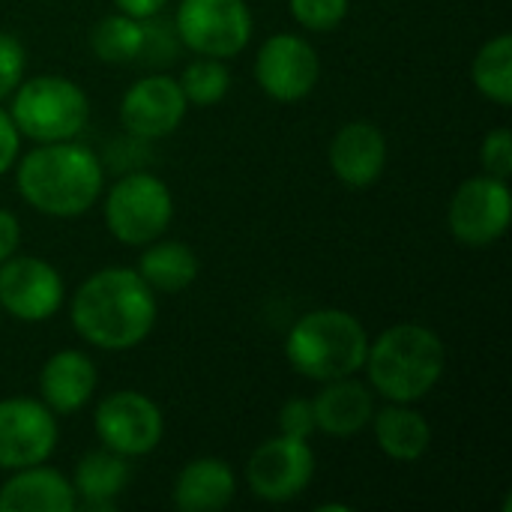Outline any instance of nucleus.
Instances as JSON below:
<instances>
[{
	"label": "nucleus",
	"instance_id": "1",
	"mask_svg": "<svg viewBox=\"0 0 512 512\" xmlns=\"http://www.w3.org/2000/svg\"><path fill=\"white\" fill-rule=\"evenodd\" d=\"M75 333L102 351H129L141 345L156 324L153 288L129 267L96 270L72 297Z\"/></svg>",
	"mask_w": 512,
	"mask_h": 512
},
{
	"label": "nucleus",
	"instance_id": "2",
	"mask_svg": "<svg viewBox=\"0 0 512 512\" xmlns=\"http://www.w3.org/2000/svg\"><path fill=\"white\" fill-rule=\"evenodd\" d=\"M18 195L39 213L72 219L87 213L105 186L102 162L90 147L75 141L39 144L15 171Z\"/></svg>",
	"mask_w": 512,
	"mask_h": 512
},
{
	"label": "nucleus",
	"instance_id": "3",
	"mask_svg": "<svg viewBox=\"0 0 512 512\" xmlns=\"http://www.w3.org/2000/svg\"><path fill=\"white\" fill-rule=\"evenodd\" d=\"M444 366V342L435 330L423 324L387 327L375 342H369V354L363 363L372 390L399 405H411L429 396L438 387Z\"/></svg>",
	"mask_w": 512,
	"mask_h": 512
},
{
	"label": "nucleus",
	"instance_id": "4",
	"mask_svg": "<svg viewBox=\"0 0 512 512\" xmlns=\"http://www.w3.org/2000/svg\"><path fill=\"white\" fill-rule=\"evenodd\" d=\"M369 354L366 327L342 309L306 312L285 339V357L309 381H336L357 375Z\"/></svg>",
	"mask_w": 512,
	"mask_h": 512
},
{
	"label": "nucleus",
	"instance_id": "5",
	"mask_svg": "<svg viewBox=\"0 0 512 512\" xmlns=\"http://www.w3.org/2000/svg\"><path fill=\"white\" fill-rule=\"evenodd\" d=\"M9 117L18 135L36 144L72 141L90 117L87 93L63 75H36L12 90Z\"/></svg>",
	"mask_w": 512,
	"mask_h": 512
},
{
	"label": "nucleus",
	"instance_id": "6",
	"mask_svg": "<svg viewBox=\"0 0 512 512\" xmlns=\"http://www.w3.org/2000/svg\"><path fill=\"white\" fill-rule=\"evenodd\" d=\"M174 216L171 189L153 174H126L105 195V225L126 246H147L165 234Z\"/></svg>",
	"mask_w": 512,
	"mask_h": 512
},
{
	"label": "nucleus",
	"instance_id": "7",
	"mask_svg": "<svg viewBox=\"0 0 512 512\" xmlns=\"http://www.w3.org/2000/svg\"><path fill=\"white\" fill-rule=\"evenodd\" d=\"M177 36L201 57H237L252 39V12L246 0H180Z\"/></svg>",
	"mask_w": 512,
	"mask_h": 512
},
{
	"label": "nucleus",
	"instance_id": "8",
	"mask_svg": "<svg viewBox=\"0 0 512 512\" xmlns=\"http://www.w3.org/2000/svg\"><path fill=\"white\" fill-rule=\"evenodd\" d=\"M96 438L105 450L120 453L126 459L147 456L159 447L165 420L153 399L138 390H117L105 396L93 417Z\"/></svg>",
	"mask_w": 512,
	"mask_h": 512
},
{
	"label": "nucleus",
	"instance_id": "9",
	"mask_svg": "<svg viewBox=\"0 0 512 512\" xmlns=\"http://www.w3.org/2000/svg\"><path fill=\"white\" fill-rule=\"evenodd\" d=\"M512 216V192L507 180L498 177H471L465 180L450 201V231L462 246L483 249L507 234Z\"/></svg>",
	"mask_w": 512,
	"mask_h": 512
},
{
	"label": "nucleus",
	"instance_id": "10",
	"mask_svg": "<svg viewBox=\"0 0 512 512\" xmlns=\"http://www.w3.org/2000/svg\"><path fill=\"white\" fill-rule=\"evenodd\" d=\"M312 477H315L312 447L288 435L264 441L246 465V480L252 495L267 504L294 501L309 489Z\"/></svg>",
	"mask_w": 512,
	"mask_h": 512
},
{
	"label": "nucleus",
	"instance_id": "11",
	"mask_svg": "<svg viewBox=\"0 0 512 512\" xmlns=\"http://www.w3.org/2000/svg\"><path fill=\"white\" fill-rule=\"evenodd\" d=\"M57 447V417L45 402L3 399L0 402V471L45 465Z\"/></svg>",
	"mask_w": 512,
	"mask_h": 512
},
{
	"label": "nucleus",
	"instance_id": "12",
	"mask_svg": "<svg viewBox=\"0 0 512 512\" xmlns=\"http://www.w3.org/2000/svg\"><path fill=\"white\" fill-rule=\"evenodd\" d=\"M63 303L60 273L30 255H12L0 264V309L15 321L39 324L57 315Z\"/></svg>",
	"mask_w": 512,
	"mask_h": 512
},
{
	"label": "nucleus",
	"instance_id": "13",
	"mask_svg": "<svg viewBox=\"0 0 512 512\" xmlns=\"http://www.w3.org/2000/svg\"><path fill=\"white\" fill-rule=\"evenodd\" d=\"M321 60L315 48L294 33L270 36L255 57V81L276 102H297L318 84Z\"/></svg>",
	"mask_w": 512,
	"mask_h": 512
},
{
	"label": "nucleus",
	"instance_id": "14",
	"mask_svg": "<svg viewBox=\"0 0 512 512\" xmlns=\"http://www.w3.org/2000/svg\"><path fill=\"white\" fill-rule=\"evenodd\" d=\"M186 96L171 75H147L135 81L120 102V123L135 138H168L186 117Z\"/></svg>",
	"mask_w": 512,
	"mask_h": 512
},
{
	"label": "nucleus",
	"instance_id": "15",
	"mask_svg": "<svg viewBox=\"0 0 512 512\" xmlns=\"http://www.w3.org/2000/svg\"><path fill=\"white\" fill-rule=\"evenodd\" d=\"M333 174L354 189L375 186L387 168V138L369 120L345 123L330 141Z\"/></svg>",
	"mask_w": 512,
	"mask_h": 512
},
{
	"label": "nucleus",
	"instance_id": "16",
	"mask_svg": "<svg viewBox=\"0 0 512 512\" xmlns=\"http://www.w3.org/2000/svg\"><path fill=\"white\" fill-rule=\"evenodd\" d=\"M312 411H315V426L324 435L351 438L372 423L375 399L366 384H360L348 375V378L327 381L324 390L312 399Z\"/></svg>",
	"mask_w": 512,
	"mask_h": 512
},
{
	"label": "nucleus",
	"instance_id": "17",
	"mask_svg": "<svg viewBox=\"0 0 512 512\" xmlns=\"http://www.w3.org/2000/svg\"><path fill=\"white\" fill-rule=\"evenodd\" d=\"M78 495L72 483L42 465L12 471L0 486V512H72Z\"/></svg>",
	"mask_w": 512,
	"mask_h": 512
},
{
	"label": "nucleus",
	"instance_id": "18",
	"mask_svg": "<svg viewBox=\"0 0 512 512\" xmlns=\"http://www.w3.org/2000/svg\"><path fill=\"white\" fill-rule=\"evenodd\" d=\"M96 390V366L81 351H57L45 360L39 372V393L42 402L54 414H75L90 402Z\"/></svg>",
	"mask_w": 512,
	"mask_h": 512
},
{
	"label": "nucleus",
	"instance_id": "19",
	"mask_svg": "<svg viewBox=\"0 0 512 512\" xmlns=\"http://www.w3.org/2000/svg\"><path fill=\"white\" fill-rule=\"evenodd\" d=\"M237 480L228 462L192 459L174 480V507L183 512H219L234 501Z\"/></svg>",
	"mask_w": 512,
	"mask_h": 512
},
{
	"label": "nucleus",
	"instance_id": "20",
	"mask_svg": "<svg viewBox=\"0 0 512 512\" xmlns=\"http://www.w3.org/2000/svg\"><path fill=\"white\" fill-rule=\"evenodd\" d=\"M126 483H129L126 456L111 453L105 447L78 459L75 477H72V489L78 501H84V507L90 510H111L114 498L126 489Z\"/></svg>",
	"mask_w": 512,
	"mask_h": 512
},
{
	"label": "nucleus",
	"instance_id": "21",
	"mask_svg": "<svg viewBox=\"0 0 512 512\" xmlns=\"http://www.w3.org/2000/svg\"><path fill=\"white\" fill-rule=\"evenodd\" d=\"M375 426V441L384 450V456L396 462H417L429 444H432V429L420 411H411L408 405L393 402L381 414L372 417Z\"/></svg>",
	"mask_w": 512,
	"mask_h": 512
},
{
	"label": "nucleus",
	"instance_id": "22",
	"mask_svg": "<svg viewBox=\"0 0 512 512\" xmlns=\"http://www.w3.org/2000/svg\"><path fill=\"white\" fill-rule=\"evenodd\" d=\"M198 255L177 240H165V243H147L141 261H138V276L162 294H177L186 291L195 279H198Z\"/></svg>",
	"mask_w": 512,
	"mask_h": 512
},
{
	"label": "nucleus",
	"instance_id": "23",
	"mask_svg": "<svg viewBox=\"0 0 512 512\" xmlns=\"http://www.w3.org/2000/svg\"><path fill=\"white\" fill-rule=\"evenodd\" d=\"M471 75H474V84L477 90L495 102V105H512V36L510 33H501L495 39H489L477 57H474V66H471Z\"/></svg>",
	"mask_w": 512,
	"mask_h": 512
},
{
	"label": "nucleus",
	"instance_id": "24",
	"mask_svg": "<svg viewBox=\"0 0 512 512\" xmlns=\"http://www.w3.org/2000/svg\"><path fill=\"white\" fill-rule=\"evenodd\" d=\"M90 48L105 63H129L141 57L144 48V24L123 12L105 15L90 30Z\"/></svg>",
	"mask_w": 512,
	"mask_h": 512
},
{
	"label": "nucleus",
	"instance_id": "25",
	"mask_svg": "<svg viewBox=\"0 0 512 512\" xmlns=\"http://www.w3.org/2000/svg\"><path fill=\"white\" fill-rule=\"evenodd\" d=\"M231 87V72L219 57H198L180 75V90L189 105L210 108L216 105Z\"/></svg>",
	"mask_w": 512,
	"mask_h": 512
},
{
	"label": "nucleus",
	"instance_id": "26",
	"mask_svg": "<svg viewBox=\"0 0 512 512\" xmlns=\"http://www.w3.org/2000/svg\"><path fill=\"white\" fill-rule=\"evenodd\" d=\"M288 9L297 18V24H303L306 30L327 33L345 21L348 0H288Z\"/></svg>",
	"mask_w": 512,
	"mask_h": 512
},
{
	"label": "nucleus",
	"instance_id": "27",
	"mask_svg": "<svg viewBox=\"0 0 512 512\" xmlns=\"http://www.w3.org/2000/svg\"><path fill=\"white\" fill-rule=\"evenodd\" d=\"M480 162L486 168L489 177H498V180H510L512 174V135L510 129H495L483 138V147H480Z\"/></svg>",
	"mask_w": 512,
	"mask_h": 512
},
{
	"label": "nucleus",
	"instance_id": "28",
	"mask_svg": "<svg viewBox=\"0 0 512 512\" xmlns=\"http://www.w3.org/2000/svg\"><path fill=\"white\" fill-rule=\"evenodd\" d=\"M24 63V45L12 33L0 30V99H6L24 81Z\"/></svg>",
	"mask_w": 512,
	"mask_h": 512
},
{
	"label": "nucleus",
	"instance_id": "29",
	"mask_svg": "<svg viewBox=\"0 0 512 512\" xmlns=\"http://www.w3.org/2000/svg\"><path fill=\"white\" fill-rule=\"evenodd\" d=\"M279 429H282V435H288V438L309 441V438L318 432L312 402H309V399H291V402H285V408L279 411Z\"/></svg>",
	"mask_w": 512,
	"mask_h": 512
},
{
	"label": "nucleus",
	"instance_id": "30",
	"mask_svg": "<svg viewBox=\"0 0 512 512\" xmlns=\"http://www.w3.org/2000/svg\"><path fill=\"white\" fill-rule=\"evenodd\" d=\"M18 144H21V135L9 117V111L0 108V177L12 168L15 156H18Z\"/></svg>",
	"mask_w": 512,
	"mask_h": 512
},
{
	"label": "nucleus",
	"instance_id": "31",
	"mask_svg": "<svg viewBox=\"0 0 512 512\" xmlns=\"http://www.w3.org/2000/svg\"><path fill=\"white\" fill-rule=\"evenodd\" d=\"M18 243H21V225H18L15 213L0 207V264L15 255Z\"/></svg>",
	"mask_w": 512,
	"mask_h": 512
},
{
	"label": "nucleus",
	"instance_id": "32",
	"mask_svg": "<svg viewBox=\"0 0 512 512\" xmlns=\"http://www.w3.org/2000/svg\"><path fill=\"white\" fill-rule=\"evenodd\" d=\"M114 6H117L123 15H129V18L150 21V18H156V15L168 6V0H114Z\"/></svg>",
	"mask_w": 512,
	"mask_h": 512
}]
</instances>
